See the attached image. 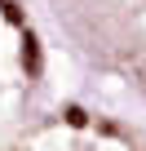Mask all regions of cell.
<instances>
[{
	"label": "cell",
	"instance_id": "1",
	"mask_svg": "<svg viewBox=\"0 0 146 151\" xmlns=\"http://www.w3.org/2000/svg\"><path fill=\"white\" fill-rule=\"evenodd\" d=\"M44 9L89 67L146 93V0H44Z\"/></svg>",
	"mask_w": 146,
	"mask_h": 151
},
{
	"label": "cell",
	"instance_id": "2",
	"mask_svg": "<svg viewBox=\"0 0 146 151\" xmlns=\"http://www.w3.org/2000/svg\"><path fill=\"white\" fill-rule=\"evenodd\" d=\"M0 151H142V142L80 107H62V111H36Z\"/></svg>",
	"mask_w": 146,
	"mask_h": 151
},
{
	"label": "cell",
	"instance_id": "3",
	"mask_svg": "<svg viewBox=\"0 0 146 151\" xmlns=\"http://www.w3.org/2000/svg\"><path fill=\"white\" fill-rule=\"evenodd\" d=\"M36 116V40L14 0H0V147Z\"/></svg>",
	"mask_w": 146,
	"mask_h": 151
}]
</instances>
